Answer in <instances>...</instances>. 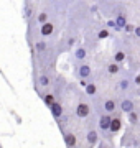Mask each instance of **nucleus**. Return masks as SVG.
<instances>
[{
    "mask_svg": "<svg viewBox=\"0 0 140 148\" xmlns=\"http://www.w3.org/2000/svg\"><path fill=\"white\" fill-rule=\"evenodd\" d=\"M89 114H91V107H89V104H86V102H79L78 107H76V115L79 117V119H86Z\"/></svg>",
    "mask_w": 140,
    "mask_h": 148,
    "instance_id": "nucleus-2",
    "label": "nucleus"
},
{
    "mask_svg": "<svg viewBox=\"0 0 140 148\" xmlns=\"http://www.w3.org/2000/svg\"><path fill=\"white\" fill-rule=\"evenodd\" d=\"M41 97H43V102L46 104V107H48V109H49L51 106H53L54 102H56V99H54L56 95H54V94H51V92H48V94H43Z\"/></svg>",
    "mask_w": 140,
    "mask_h": 148,
    "instance_id": "nucleus-16",
    "label": "nucleus"
},
{
    "mask_svg": "<svg viewBox=\"0 0 140 148\" xmlns=\"http://www.w3.org/2000/svg\"><path fill=\"white\" fill-rule=\"evenodd\" d=\"M99 148H109V147H106V145H101V147H99Z\"/></svg>",
    "mask_w": 140,
    "mask_h": 148,
    "instance_id": "nucleus-29",
    "label": "nucleus"
},
{
    "mask_svg": "<svg viewBox=\"0 0 140 148\" xmlns=\"http://www.w3.org/2000/svg\"><path fill=\"white\" fill-rule=\"evenodd\" d=\"M76 74L79 79H87L91 76V66L89 64H79L78 69H76Z\"/></svg>",
    "mask_w": 140,
    "mask_h": 148,
    "instance_id": "nucleus-4",
    "label": "nucleus"
},
{
    "mask_svg": "<svg viewBox=\"0 0 140 148\" xmlns=\"http://www.w3.org/2000/svg\"><path fill=\"white\" fill-rule=\"evenodd\" d=\"M124 30H125V32H129V33H132V32H135V27H132V25H127Z\"/></svg>",
    "mask_w": 140,
    "mask_h": 148,
    "instance_id": "nucleus-24",
    "label": "nucleus"
},
{
    "mask_svg": "<svg viewBox=\"0 0 140 148\" xmlns=\"http://www.w3.org/2000/svg\"><path fill=\"white\" fill-rule=\"evenodd\" d=\"M135 36H137V38H140V27H135Z\"/></svg>",
    "mask_w": 140,
    "mask_h": 148,
    "instance_id": "nucleus-26",
    "label": "nucleus"
},
{
    "mask_svg": "<svg viewBox=\"0 0 140 148\" xmlns=\"http://www.w3.org/2000/svg\"><path fill=\"white\" fill-rule=\"evenodd\" d=\"M120 109H122V112H125V114L134 112V109H135L134 101H130V99H124V101L120 102Z\"/></svg>",
    "mask_w": 140,
    "mask_h": 148,
    "instance_id": "nucleus-7",
    "label": "nucleus"
},
{
    "mask_svg": "<svg viewBox=\"0 0 140 148\" xmlns=\"http://www.w3.org/2000/svg\"><path fill=\"white\" fill-rule=\"evenodd\" d=\"M53 33H54L53 21H48V23H45V25L40 27V36H41V38H48V36H51Z\"/></svg>",
    "mask_w": 140,
    "mask_h": 148,
    "instance_id": "nucleus-3",
    "label": "nucleus"
},
{
    "mask_svg": "<svg viewBox=\"0 0 140 148\" xmlns=\"http://www.w3.org/2000/svg\"><path fill=\"white\" fill-rule=\"evenodd\" d=\"M49 112H51V115H53L56 120H59V119L63 117V114H65V109H63V106H61L59 102H54L53 106L49 107Z\"/></svg>",
    "mask_w": 140,
    "mask_h": 148,
    "instance_id": "nucleus-6",
    "label": "nucleus"
},
{
    "mask_svg": "<svg viewBox=\"0 0 140 148\" xmlns=\"http://www.w3.org/2000/svg\"><path fill=\"white\" fill-rule=\"evenodd\" d=\"M119 87H120L122 90H125L127 87H129V81H127V79H122L120 82H119Z\"/></svg>",
    "mask_w": 140,
    "mask_h": 148,
    "instance_id": "nucleus-23",
    "label": "nucleus"
},
{
    "mask_svg": "<svg viewBox=\"0 0 140 148\" xmlns=\"http://www.w3.org/2000/svg\"><path fill=\"white\" fill-rule=\"evenodd\" d=\"M74 43H76V38H74V36H71L69 40H68V46H73Z\"/></svg>",
    "mask_w": 140,
    "mask_h": 148,
    "instance_id": "nucleus-25",
    "label": "nucleus"
},
{
    "mask_svg": "<svg viewBox=\"0 0 140 148\" xmlns=\"http://www.w3.org/2000/svg\"><path fill=\"white\" fill-rule=\"evenodd\" d=\"M87 58V49L84 46H79L74 49V59L76 61H84Z\"/></svg>",
    "mask_w": 140,
    "mask_h": 148,
    "instance_id": "nucleus-9",
    "label": "nucleus"
},
{
    "mask_svg": "<svg viewBox=\"0 0 140 148\" xmlns=\"http://www.w3.org/2000/svg\"><path fill=\"white\" fill-rule=\"evenodd\" d=\"M115 23H117L119 30H124V28L127 27V25H129V23H127V16H125V15H122V13L115 16Z\"/></svg>",
    "mask_w": 140,
    "mask_h": 148,
    "instance_id": "nucleus-15",
    "label": "nucleus"
},
{
    "mask_svg": "<svg viewBox=\"0 0 140 148\" xmlns=\"http://www.w3.org/2000/svg\"><path fill=\"white\" fill-rule=\"evenodd\" d=\"M30 16H33V10L30 7V3H25V7H23V18L30 20Z\"/></svg>",
    "mask_w": 140,
    "mask_h": 148,
    "instance_id": "nucleus-20",
    "label": "nucleus"
},
{
    "mask_svg": "<svg viewBox=\"0 0 140 148\" xmlns=\"http://www.w3.org/2000/svg\"><path fill=\"white\" fill-rule=\"evenodd\" d=\"M86 140H87V143H89L91 147H94V145L99 142V133H97L96 130H89L87 135H86Z\"/></svg>",
    "mask_w": 140,
    "mask_h": 148,
    "instance_id": "nucleus-11",
    "label": "nucleus"
},
{
    "mask_svg": "<svg viewBox=\"0 0 140 148\" xmlns=\"http://www.w3.org/2000/svg\"><path fill=\"white\" fill-rule=\"evenodd\" d=\"M110 122H112V115H110V114H102V115L99 117V128H101L102 132H109Z\"/></svg>",
    "mask_w": 140,
    "mask_h": 148,
    "instance_id": "nucleus-1",
    "label": "nucleus"
},
{
    "mask_svg": "<svg viewBox=\"0 0 140 148\" xmlns=\"http://www.w3.org/2000/svg\"><path fill=\"white\" fill-rule=\"evenodd\" d=\"M79 84H81V86H82V87H86V86H87V84H89V82H87V81H86V79H81V81H79Z\"/></svg>",
    "mask_w": 140,
    "mask_h": 148,
    "instance_id": "nucleus-27",
    "label": "nucleus"
},
{
    "mask_svg": "<svg viewBox=\"0 0 140 148\" xmlns=\"http://www.w3.org/2000/svg\"><path fill=\"white\" fill-rule=\"evenodd\" d=\"M84 92H86V95H89V97H94V95L97 94V86L94 84V82H89V84L84 87Z\"/></svg>",
    "mask_w": 140,
    "mask_h": 148,
    "instance_id": "nucleus-17",
    "label": "nucleus"
},
{
    "mask_svg": "<svg viewBox=\"0 0 140 148\" xmlns=\"http://www.w3.org/2000/svg\"><path fill=\"white\" fill-rule=\"evenodd\" d=\"M65 143H66V147H68V148H76V137H74V133L66 132L65 133Z\"/></svg>",
    "mask_w": 140,
    "mask_h": 148,
    "instance_id": "nucleus-12",
    "label": "nucleus"
},
{
    "mask_svg": "<svg viewBox=\"0 0 140 148\" xmlns=\"http://www.w3.org/2000/svg\"><path fill=\"white\" fill-rule=\"evenodd\" d=\"M129 122L130 123H137V122H139V114H137L135 110L129 114Z\"/></svg>",
    "mask_w": 140,
    "mask_h": 148,
    "instance_id": "nucleus-22",
    "label": "nucleus"
},
{
    "mask_svg": "<svg viewBox=\"0 0 140 148\" xmlns=\"http://www.w3.org/2000/svg\"><path fill=\"white\" fill-rule=\"evenodd\" d=\"M124 61H125V53L122 51V49H117V51L114 53V63L122 64Z\"/></svg>",
    "mask_w": 140,
    "mask_h": 148,
    "instance_id": "nucleus-19",
    "label": "nucleus"
},
{
    "mask_svg": "<svg viewBox=\"0 0 140 148\" xmlns=\"http://www.w3.org/2000/svg\"><path fill=\"white\" fill-rule=\"evenodd\" d=\"M36 84H38V87H41V89L49 87V86H51V76L46 74V73L40 74V76H38V79H36Z\"/></svg>",
    "mask_w": 140,
    "mask_h": 148,
    "instance_id": "nucleus-5",
    "label": "nucleus"
},
{
    "mask_svg": "<svg viewBox=\"0 0 140 148\" xmlns=\"http://www.w3.org/2000/svg\"><path fill=\"white\" fill-rule=\"evenodd\" d=\"M135 84H140V76H137V77H135Z\"/></svg>",
    "mask_w": 140,
    "mask_h": 148,
    "instance_id": "nucleus-28",
    "label": "nucleus"
},
{
    "mask_svg": "<svg viewBox=\"0 0 140 148\" xmlns=\"http://www.w3.org/2000/svg\"><path fill=\"white\" fill-rule=\"evenodd\" d=\"M115 109H117L115 101H112V99H106L104 101V110H106V114H112Z\"/></svg>",
    "mask_w": 140,
    "mask_h": 148,
    "instance_id": "nucleus-13",
    "label": "nucleus"
},
{
    "mask_svg": "<svg viewBox=\"0 0 140 148\" xmlns=\"http://www.w3.org/2000/svg\"><path fill=\"white\" fill-rule=\"evenodd\" d=\"M120 128H122V120H120V117H112V122H110V128H109V132H110V133H117Z\"/></svg>",
    "mask_w": 140,
    "mask_h": 148,
    "instance_id": "nucleus-8",
    "label": "nucleus"
},
{
    "mask_svg": "<svg viewBox=\"0 0 140 148\" xmlns=\"http://www.w3.org/2000/svg\"><path fill=\"white\" fill-rule=\"evenodd\" d=\"M49 21V15H48V12H40L36 15V23L41 27V25H45V23H48Z\"/></svg>",
    "mask_w": 140,
    "mask_h": 148,
    "instance_id": "nucleus-14",
    "label": "nucleus"
},
{
    "mask_svg": "<svg viewBox=\"0 0 140 148\" xmlns=\"http://www.w3.org/2000/svg\"><path fill=\"white\" fill-rule=\"evenodd\" d=\"M109 35H110L109 30H99V32H97V38H99V40H106V38H109Z\"/></svg>",
    "mask_w": 140,
    "mask_h": 148,
    "instance_id": "nucleus-21",
    "label": "nucleus"
},
{
    "mask_svg": "<svg viewBox=\"0 0 140 148\" xmlns=\"http://www.w3.org/2000/svg\"><path fill=\"white\" fill-rule=\"evenodd\" d=\"M35 51L38 54H43L45 51H48V43L45 41V40H38L35 41Z\"/></svg>",
    "mask_w": 140,
    "mask_h": 148,
    "instance_id": "nucleus-10",
    "label": "nucleus"
},
{
    "mask_svg": "<svg viewBox=\"0 0 140 148\" xmlns=\"http://www.w3.org/2000/svg\"><path fill=\"white\" fill-rule=\"evenodd\" d=\"M120 69L122 68H120V64L119 63H114L112 61V63L107 64V73L109 74H117V73H120Z\"/></svg>",
    "mask_w": 140,
    "mask_h": 148,
    "instance_id": "nucleus-18",
    "label": "nucleus"
}]
</instances>
